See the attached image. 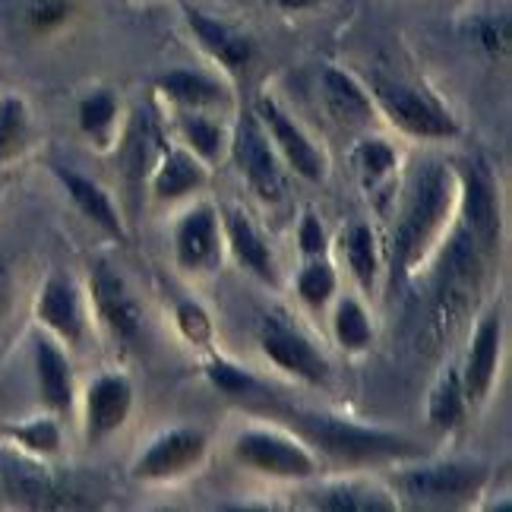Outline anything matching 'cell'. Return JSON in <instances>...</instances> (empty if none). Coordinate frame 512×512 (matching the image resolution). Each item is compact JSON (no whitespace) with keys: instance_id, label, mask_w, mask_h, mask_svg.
Masks as SVG:
<instances>
[{"instance_id":"40","label":"cell","mask_w":512,"mask_h":512,"mask_svg":"<svg viewBox=\"0 0 512 512\" xmlns=\"http://www.w3.org/2000/svg\"><path fill=\"white\" fill-rule=\"evenodd\" d=\"M206 373H209V380L219 389H225V392H244V389L253 386V380L247 377V373L241 367L228 364V361H212L206 367Z\"/></svg>"},{"instance_id":"13","label":"cell","mask_w":512,"mask_h":512,"mask_svg":"<svg viewBox=\"0 0 512 512\" xmlns=\"http://www.w3.org/2000/svg\"><path fill=\"white\" fill-rule=\"evenodd\" d=\"M174 256L184 272H209L222 256V225L212 206H193L174 228Z\"/></svg>"},{"instance_id":"38","label":"cell","mask_w":512,"mask_h":512,"mask_svg":"<svg viewBox=\"0 0 512 512\" xmlns=\"http://www.w3.org/2000/svg\"><path fill=\"white\" fill-rule=\"evenodd\" d=\"M67 13H70L67 0H35L32 10H29V23L38 32H48L54 26H61L67 19Z\"/></svg>"},{"instance_id":"34","label":"cell","mask_w":512,"mask_h":512,"mask_svg":"<svg viewBox=\"0 0 512 512\" xmlns=\"http://www.w3.org/2000/svg\"><path fill=\"white\" fill-rule=\"evenodd\" d=\"M336 269H332L323 256H313V260H307V266L301 269L298 275V294H301V301L307 307H323L329 304V298L336 294Z\"/></svg>"},{"instance_id":"23","label":"cell","mask_w":512,"mask_h":512,"mask_svg":"<svg viewBox=\"0 0 512 512\" xmlns=\"http://www.w3.org/2000/svg\"><path fill=\"white\" fill-rule=\"evenodd\" d=\"M35 370H38V389L42 399L54 411H67L73 405V373L67 354L51 339L35 342Z\"/></svg>"},{"instance_id":"7","label":"cell","mask_w":512,"mask_h":512,"mask_svg":"<svg viewBox=\"0 0 512 512\" xmlns=\"http://www.w3.org/2000/svg\"><path fill=\"white\" fill-rule=\"evenodd\" d=\"M260 348L266 358L282 367L291 377H298L310 386H320L329 380V364L304 332L288 323L282 313H266L260 323Z\"/></svg>"},{"instance_id":"8","label":"cell","mask_w":512,"mask_h":512,"mask_svg":"<svg viewBox=\"0 0 512 512\" xmlns=\"http://www.w3.org/2000/svg\"><path fill=\"white\" fill-rule=\"evenodd\" d=\"M231 155L238 162L244 181L250 184V190L266 203H279L285 193V171L279 165V155H275L269 133L263 130L260 117L256 114H244V121L234 130L231 140Z\"/></svg>"},{"instance_id":"41","label":"cell","mask_w":512,"mask_h":512,"mask_svg":"<svg viewBox=\"0 0 512 512\" xmlns=\"http://www.w3.org/2000/svg\"><path fill=\"white\" fill-rule=\"evenodd\" d=\"M7 304H10V272L4 263H0V317H4Z\"/></svg>"},{"instance_id":"42","label":"cell","mask_w":512,"mask_h":512,"mask_svg":"<svg viewBox=\"0 0 512 512\" xmlns=\"http://www.w3.org/2000/svg\"><path fill=\"white\" fill-rule=\"evenodd\" d=\"M282 10H288V13H301V10H310V7H317L320 0H275Z\"/></svg>"},{"instance_id":"22","label":"cell","mask_w":512,"mask_h":512,"mask_svg":"<svg viewBox=\"0 0 512 512\" xmlns=\"http://www.w3.org/2000/svg\"><path fill=\"white\" fill-rule=\"evenodd\" d=\"M155 149H159V133H155L146 111H136L121 143V168H124V181L133 196L140 193L143 177L159 162L155 159Z\"/></svg>"},{"instance_id":"10","label":"cell","mask_w":512,"mask_h":512,"mask_svg":"<svg viewBox=\"0 0 512 512\" xmlns=\"http://www.w3.org/2000/svg\"><path fill=\"white\" fill-rule=\"evenodd\" d=\"M206 437L193 427H174L155 437L140 459L133 462L136 481H174L184 478L203 462Z\"/></svg>"},{"instance_id":"37","label":"cell","mask_w":512,"mask_h":512,"mask_svg":"<svg viewBox=\"0 0 512 512\" xmlns=\"http://www.w3.org/2000/svg\"><path fill=\"white\" fill-rule=\"evenodd\" d=\"M177 326H181L184 339H190L196 345H203V342L212 339V320H209V313L200 304H193V301L177 304Z\"/></svg>"},{"instance_id":"21","label":"cell","mask_w":512,"mask_h":512,"mask_svg":"<svg viewBox=\"0 0 512 512\" xmlns=\"http://www.w3.org/2000/svg\"><path fill=\"white\" fill-rule=\"evenodd\" d=\"M57 177L64 181L70 200L76 203V209H80L89 222H95L102 231H108L111 238L127 241V228L121 222V215H117L111 196L102 187H98L95 181H89V177H83V174L67 171V168H57Z\"/></svg>"},{"instance_id":"18","label":"cell","mask_w":512,"mask_h":512,"mask_svg":"<svg viewBox=\"0 0 512 512\" xmlns=\"http://www.w3.org/2000/svg\"><path fill=\"white\" fill-rule=\"evenodd\" d=\"M222 234L238 260L250 275H256L260 282L275 285V263H272V253L263 241V234L253 228L250 215L241 206H228L222 212Z\"/></svg>"},{"instance_id":"4","label":"cell","mask_w":512,"mask_h":512,"mask_svg":"<svg viewBox=\"0 0 512 512\" xmlns=\"http://www.w3.org/2000/svg\"><path fill=\"white\" fill-rule=\"evenodd\" d=\"M307 433L320 443L326 456L339 462H373L392 456H411L415 443L386 430H370L339 418H307Z\"/></svg>"},{"instance_id":"27","label":"cell","mask_w":512,"mask_h":512,"mask_svg":"<svg viewBox=\"0 0 512 512\" xmlns=\"http://www.w3.org/2000/svg\"><path fill=\"white\" fill-rule=\"evenodd\" d=\"M465 389H462V373L449 367L440 383L433 386L430 402H427V418L437 430H456L465 418Z\"/></svg>"},{"instance_id":"17","label":"cell","mask_w":512,"mask_h":512,"mask_svg":"<svg viewBox=\"0 0 512 512\" xmlns=\"http://www.w3.org/2000/svg\"><path fill=\"white\" fill-rule=\"evenodd\" d=\"M184 16H187L190 32L196 35V42L203 45V51L212 57V61H219L228 73L247 70L250 57H253V42H250L247 35H241L238 29H231L225 23H219V19L206 16L203 10L184 7Z\"/></svg>"},{"instance_id":"14","label":"cell","mask_w":512,"mask_h":512,"mask_svg":"<svg viewBox=\"0 0 512 512\" xmlns=\"http://www.w3.org/2000/svg\"><path fill=\"white\" fill-rule=\"evenodd\" d=\"M500 348H503V313L494 307L484 313L475 336H471V348L462 370V389L468 405H481L497 380V364H500Z\"/></svg>"},{"instance_id":"35","label":"cell","mask_w":512,"mask_h":512,"mask_svg":"<svg viewBox=\"0 0 512 512\" xmlns=\"http://www.w3.org/2000/svg\"><path fill=\"white\" fill-rule=\"evenodd\" d=\"M13 437L29 446L32 452H42V456H54L57 449H61V430L51 418H42V421H32L26 427H16Z\"/></svg>"},{"instance_id":"30","label":"cell","mask_w":512,"mask_h":512,"mask_svg":"<svg viewBox=\"0 0 512 512\" xmlns=\"http://www.w3.org/2000/svg\"><path fill=\"white\" fill-rule=\"evenodd\" d=\"M332 332H336V342L345 348V351H364L370 348L373 342V326H370V317L364 313V307L354 301V298H345L339 307H336V320H332Z\"/></svg>"},{"instance_id":"39","label":"cell","mask_w":512,"mask_h":512,"mask_svg":"<svg viewBox=\"0 0 512 512\" xmlns=\"http://www.w3.org/2000/svg\"><path fill=\"white\" fill-rule=\"evenodd\" d=\"M298 244H301V253L307 256V260L326 253V231L313 212H304V219L298 225Z\"/></svg>"},{"instance_id":"19","label":"cell","mask_w":512,"mask_h":512,"mask_svg":"<svg viewBox=\"0 0 512 512\" xmlns=\"http://www.w3.org/2000/svg\"><path fill=\"white\" fill-rule=\"evenodd\" d=\"M206 181H209L206 162L184 146L165 149L152 168V193L159 200H181L187 193L203 190Z\"/></svg>"},{"instance_id":"12","label":"cell","mask_w":512,"mask_h":512,"mask_svg":"<svg viewBox=\"0 0 512 512\" xmlns=\"http://www.w3.org/2000/svg\"><path fill=\"white\" fill-rule=\"evenodd\" d=\"M92 301H95L98 320H102V326L108 329V336L117 345L130 348L140 339L143 310L130 294V288L124 285V279L108 263H98L92 269Z\"/></svg>"},{"instance_id":"9","label":"cell","mask_w":512,"mask_h":512,"mask_svg":"<svg viewBox=\"0 0 512 512\" xmlns=\"http://www.w3.org/2000/svg\"><path fill=\"white\" fill-rule=\"evenodd\" d=\"M456 184L462 200V225L487 253H494L500 241V200L494 174L481 162H465L456 171Z\"/></svg>"},{"instance_id":"15","label":"cell","mask_w":512,"mask_h":512,"mask_svg":"<svg viewBox=\"0 0 512 512\" xmlns=\"http://www.w3.org/2000/svg\"><path fill=\"white\" fill-rule=\"evenodd\" d=\"M133 411V386L124 373H105L86 392V440L102 443L117 433Z\"/></svg>"},{"instance_id":"16","label":"cell","mask_w":512,"mask_h":512,"mask_svg":"<svg viewBox=\"0 0 512 512\" xmlns=\"http://www.w3.org/2000/svg\"><path fill=\"white\" fill-rule=\"evenodd\" d=\"M38 320H42L57 339L67 345H80L86 320H83V298L67 275H51L38 298Z\"/></svg>"},{"instance_id":"3","label":"cell","mask_w":512,"mask_h":512,"mask_svg":"<svg viewBox=\"0 0 512 512\" xmlns=\"http://www.w3.org/2000/svg\"><path fill=\"white\" fill-rule=\"evenodd\" d=\"M370 98L380 105L392 127L415 136V140H452V136H459L456 117L424 89L389 80V76H373Z\"/></svg>"},{"instance_id":"31","label":"cell","mask_w":512,"mask_h":512,"mask_svg":"<svg viewBox=\"0 0 512 512\" xmlns=\"http://www.w3.org/2000/svg\"><path fill=\"white\" fill-rule=\"evenodd\" d=\"M181 133H184V143L190 146V152L200 155L203 162L219 159L222 149H225V130L206 117L203 111H190L181 117Z\"/></svg>"},{"instance_id":"36","label":"cell","mask_w":512,"mask_h":512,"mask_svg":"<svg viewBox=\"0 0 512 512\" xmlns=\"http://www.w3.org/2000/svg\"><path fill=\"white\" fill-rule=\"evenodd\" d=\"M509 16L506 13H487L478 23V42L490 57L509 54Z\"/></svg>"},{"instance_id":"1","label":"cell","mask_w":512,"mask_h":512,"mask_svg":"<svg viewBox=\"0 0 512 512\" xmlns=\"http://www.w3.org/2000/svg\"><path fill=\"white\" fill-rule=\"evenodd\" d=\"M456 200V171L443 162H424L415 174V184H411L396 234H392V282H402L418 266L427 247L443 231Z\"/></svg>"},{"instance_id":"33","label":"cell","mask_w":512,"mask_h":512,"mask_svg":"<svg viewBox=\"0 0 512 512\" xmlns=\"http://www.w3.org/2000/svg\"><path fill=\"white\" fill-rule=\"evenodd\" d=\"M114 121H117V98L111 92L98 89L80 102V127L92 140L108 143L114 133Z\"/></svg>"},{"instance_id":"26","label":"cell","mask_w":512,"mask_h":512,"mask_svg":"<svg viewBox=\"0 0 512 512\" xmlns=\"http://www.w3.org/2000/svg\"><path fill=\"white\" fill-rule=\"evenodd\" d=\"M10 494L35 509H89L95 506L86 494L67 484H57L45 475H19L10 481Z\"/></svg>"},{"instance_id":"6","label":"cell","mask_w":512,"mask_h":512,"mask_svg":"<svg viewBox=\"0 0 512 512\" xmlns=\"http://www.w3.org/2000/svg\"><path fill=\"white\" fill-rule=\"evenodd\" d=\"M487 471L468 462H446V465H424L405 471L399 478L402 494L418 506H462L481 494Z\"/></svg>"},{"instance_id":"2","label":"cell","mask_w":512,"mask_h":512,"mask_svg":"<svg viewBox=\"0 0 512 512\" xmlns=\"http://www.w3.org/2000/svg\"><path fill=\"white\" fill-rule=\"evenodd\" d=\"M487 256L490 253L471 238L465 225H459L449 234V244L443 247V260L437 272V288H433L437 326H452L468 313L471 301H475L481 291Z\"/></svg>"},{"instance_id":"32","label":"cell","mask_w":512,"mask_h":512,"mask_svg":"<svg viewBox=\"0 0 512 512\" xmlns=\"http://www.w3.org/2000/svg\"><path fill=\"white\" fill-rule=\"evenodd\" d=\"M26 133H29V114L23 98L4 95L0 98V162L13 159L26 146Z\"/></svg>"},{"instance_id":"29","label":"cell","mask_w":512,"mask_h":512,"mask_svg":"<svg viewBox=\"0 0 512 512\" xmlns=\"http://www.w3.org/2000/svg\"><path fill=\"white\" fill-rule=\"evenodd\" d=\"M396 165H399V155L386 140H364L354 149V168H358L361 184L370 193L389 181V174L396 171Z\"/></svg>"},{"instance_id":"25","label":"cell","mask_w":512,"mask_h":512,"mask_svg":"<svg viewBox=\"0 0 512 512\" xmlns=\"http://www.w3.org/2000/svg\"><path fill=\"white\" fill-rule=\"evenodd\" d=\"M313 506L329 509V512H389L396 509V497L386 494L383 487L373 484H332L313 494Z\"/></svg>"},{"instance_id":"20","label":"cell","mask_w":512,"mask_h":512,"mask_svg":"<svg viewBox=\"0 0 512 512\" xmlns=\"http://www.w3.org/2000/svg\"><path fill=\"white\" fill-rule=\"evenodd\" d=\"M323 98H326L329 114L336 117L342 127H367L370 124L373 98L351 73H345L339 67L323 70Z\"/></svg>"},{"instance_id":"11","label":"cell","mask_w":512,"mask_h":512,"mask_svg":"<svg viewBox=\"0 0 512 512\" xmlns=\"http://www.w3.org/2000/svg\"><path fill=\"white\" fill-rule=\"evenodd\" d=\"M256 117H260V124L269 130L275 149H279V155H282L285 165L294 174L304 177V181H310V184L323 181L326 168H329L326 165V155L310 143V136L291 121L288 111L279 102H275V98L263 95L260 105H256Z\"/></svg>"},{"instance_id":"28","label":"cell","mask_w":512,"mask_h":512,"mask_svg":"<svg viewBox=\"0 0 512 512\" xmlns=\"http://www.w3.org/2000/svg\"><path fill=\"white\" fill-rule=\"evenodd\" d=\"M345 256H348V266L354 272V279L364 291H370L377 285V272H380V256H377V234L370 231V225L364 222H354L345 231Z\"/></svg>"},{"instance_id":"24","label":"cell","mask_w":512,"mask_h":512,"mask_svg":"<svg viewBox=\"0 0 512 512\" xmlns=\"http://www.w3.org/2000/svg\"><path fill=\"white\" fill-rule=\"evenodd\" d=\"M159 89L171 98V102H177L187 111L219 108L228 102L225 89L200 70H171L159 80Z\"/></svg>"},{"instance_id":"5","label":"cell","mask_w":512,"mask_h":512,"mask_svg":"<svg viewBox=\"0 0 512 512\" xmlns=\"http://www.w3.org/2000/svg\"><path fill=\"white\" fill-rule=\"evenodd\" d=\"M234 459L269 478L304 481L317 475V459L307 446L275 430H244L234 440Z\"/></svg>"}]
</instances>
